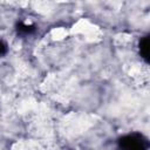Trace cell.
I'll return each mask as SVG.
<instances>
[{"mask_svg":"<svg viewBox=\"0 0 150 150\" xmlns=\"http://www.w3.org/2000/svg\"><path fill=\"white\" fill-rule=\"evenodd\" d=\"M118 146L121 150H149V142L142 134L132 132L122 136Z\"/></svg>","mask_w":150,"mask_h":150,"instance_id":"cell-1","label":"cell"},{"mask_svg":"<svg viewBox=\"0 0 150 150\" xmlns=\"http://www.w3.org/2000/svg\"><path fill=\"white\" fill-rule=\"evenodd\" d=\"M34 30H35V26L34 25H30V23L28 25V23L22 22V21L16 23V32H18V34H20L22 36L30 35Z\"/></svg>","mask_w":150,"mask_h":150,"instance_id":"cell-2","label":"cell"},{"mask_svg":"<svg viewBox=\"0 0 150 150\" xmlns=\"http://www.w3.org/2000/svg\"><path fill=\"white\" fill-rule=\"evenodd\" d=\"M139 54L141 56L148 62L149 61V36H144L141 39L139 45H138Z\"/></svg>","mask_w":150,"mask_h":150,"instance_id":"cell-3","label":"cell"},{"mask_svg":"<svg viewBox=\"0 0 150 150\" xmlns=\"http://www.w3.org/2000/svg\"><path fill=\"white\" fill-rule=\"evenodd\" d=\"M8 52V46L4 40H0V57L5 56Z\"/></svg>","mask_w":150,"mask_h":150,"instance_id":"cell-4","label":"cell"}]
</instances>
